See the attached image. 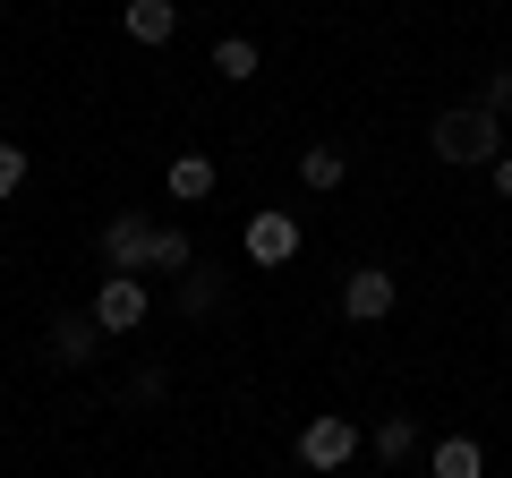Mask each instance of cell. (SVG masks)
I'll return each mask as SVG.
<instances>
[{"mask_svg": "<svg viewBox=\"0 0 512 478\" xmlns=\"http://www.w3.org/2000/svg\"><path fill=\"white\" fill-rule=\"evenodd\" d=\"M427 154H436V163H453V171L495 163V154H504V120H495L487 103H453V111H436V129H427Z\"/></svg>", "mask_w": 512, "mask_h": 478, "instance_id": "cell-1", "label": "cell"}, {"mask_svg": "<svg viewBox=\"0 0 512 478\" xmlns=\"http://www.w3.org/2000/svg\"><path fill=\"white\" fill-rule=\"evenodd\" d=\"M94 325H103V342H120V333H137L154 316V291H146V274H103V291H94Z\"/></svg>", "mask_w": 512, "mask_h": 478, "instance_id": "cell-2", "label": "cell"}, {"mask_svg": "<svg viewBox=\"0 0 512 478\" xmlns=\"http://www.w3.org/2000/svg\"><path fill=\"white\" fill-rule=\"evenodd\" d=\"M359 419H350V410H316L308 427H299V461H308V470H342L350 453H359Z\"/></svg>", "mask_w": 512, "mask_h": 478, "instance_id": "cell-3", "label": "cell"}, {"mask_svg": "<svg viewBox=\"0 0 512 478\" xmlns=\"http://www.w3.org/2000/svg\"><path fill=\"white\" fill-rule=\"evenodd\" d=\"M393 308H402V282L384 274V265H350L342 274V316L350 325H384Z\"/></svg>", "mask_w": 512, "mask_h": 478, "instance_id": "cell-4", "label": "cell"}, {"mask_svg": "<svg viewBox=\"0 0 512 478\" xmlns=\"http://www.w3.org/2000/svg\"><path fill=\"white\" fill-rule=\"evenodd\" d=\"M239 248H248V265H291V257H299V214H282V205H256L248 231H239Z\"/></svg>", "mask_w": 512, "mask_h": 478, "instance_id": "cell-5", "label": "cell"}, {"mask_svg": "<svg viewBox=\"0 0 512 478\" xmlns=\"http://www.w3.org/2000/svg\"><path fill=\"white\" fill-rule=\"evenodd\" d=\"M146 257H154V222L146 214H111L103 222V265L111 274H146Z\"/></svg>", "mask_w": 512, "mask_h": 478, "instance_id": "cell-6", "label": "cell"}, {"mask_svg": "<svg viewBox=\"0 0 512 478\" xmlns=\"http://www.w3.org/2000/svg\"><path fill=\"white\" fill-rule=\"evenodd\" d=\"M120 35L146 43V52L171 43V35H180V0H120Z\"/></svg>", "mask_w": 512, "mask_h": 478, "instance_id": "cell-7", "label": "cell"}, {"mask_svg": "<svg viewBox=\"0 0 512 478\" xmlns=\"http://www.w3.org/2000/svg\"><path fill=\"white\" fill-rule=\"evenodd\" d=\"M427 478H487V444L478 436H444L427 453Z\"/></svg>", "mask_w": 512, "mask_h": 478, "instance_id": "cell-8", "label": "cell"}, {"mask_svg": "<svg viewBox=\"0 0 512 478\" xmlns=\"http://www.w3.org/2000/svg\"><path fill=\"white\" fill-rule=\"evenodd\" d=\"M94 350H103V325H94V316H60L52 325V359L60 368H86Z\"/></svg>", "mask_w": 512, "mask_h": 478, "instance_id": "cell-9", "label": "cell"}, {"mask_svg": "<svg viewBox=\"0 0 512 478\" xmlns=\"http://www.w3.org/2000/svg\"><path fill=\"white\" fill-rule=\"evenodd\" d=\"M214 180H222V171H214V154H180V163L163 171V188H171L180 205H205V197H214Z\"/></svg>", "mask_w": 512, "mask_h": 478, "instance_id": "cell-10", "label": "cell"}, {"mask_svg": "<svg viewBox=\"0 0 512 478\" xmlns=\"http://www.w3.org/2000/svg\"><path fill=\"white\" fill-rule=\"evenodd\" d=\"M299 180H308L316 197H333V188L350 180V154L342 146H308V154H299Z\"/></svg>", "mask_w": 512, "mask_h": 478, "instance_id": "cell-11", "label": "cell"}, {"mask_svg": "<svg viewBox=\"0 0 512 478\" xmlns=\"http://www.w3.org/2000/svg\"><path fill=\"white\" fill-rule=\"evenodd\" d=\"M256 69H265V60H256V43H248V35H222V43H214V77H231V86H248Z\"/></svg>", "mask_w": 512, "mask_h": 478, "instance_id": "cell-12", "label": "cell"}, {"mask_svg": "<svg viewBox=\"0 0 512 478\" xmlns=\"http://www.w3.org/2000/svg\"><path fill=\"white\" fill-rule=\"evenodd\" d=\"M188 265H197L188 231H163V222H154V257H146V274H188Z\"/></svg>", "mask_w": 512, "mask_h": 478, "instance_id": "cell-13", "label": "cell"}, {"mask_svg": "<svg viewBox=\"0 0 512 478\" xmlns=\"http://www.w3.org/2000/svg\"><path fill=\"white\" fill-rule=\"evenodd\" d=\"M367 444H376V461H410V453H419V427L393 410V419H376V436H367Z\"/></svg>", "mask_w": 512, "mask_h": 478, "instance_id": "cell-14", "label": "cell"}, {"mask_svg": "<svg viewBox=\"0 0 512 478\" xmlns=\"http://www.w3.org/2000/svg\"><path fill=\"white\" fill-rule=\"evenodd\" d=\"M18 188H26V146L0 137V197H18Z\"/></svg>", "mask_w": 512, "mask_h": 478, "instance_id": "cell-15", "label": "cell"}, {"mask_svg": "<svg viewBox=\"0 0 512 478\" xmlns=\"http://www.w3.org/2000/svg\"><path fill=\"white\" fill-rule=\"evenodd\" d=\"M180 308H188V316L214 308V274H197V265H188V274H180Z\"/></svg>", "mask_w": 512, "mask_h": 478, "instance_id": "cell-16", "label": "cell"}, {"mask_svg": "<svg viewBox=\"0 0 512 478\" xmlns=\"http://www.w3.org/2000/svg\"><path fill=\"white\" fill-rule=\"evenodd\" d=\"M478 103H487L495 120H504V111H512V69H487V86H478Z\"/></svg>", "mask_w": 512, "mask_h": 478, "instance_id": "cell-17", "label": "cell"}, {"mask_svg": "<svg viewBox=\"0 0 512 478\" xmlns=\"http://www.w3.org/2000/svg\"><path fill=\"white\" fill-rule=\"evenodd\" d=\"M163 393H171V376H163V368H137V385H128V402H163Z\"/></svg>", "mask_w": 512, "mask_h": 478, "instance_id": "cell-18", "label": "cell"}, {"mask_svg": "<svg viewBox=\"0 0 512 478\" xmlns=\"http://www.w3.org/2000/svg\"><path fill=\"white\" fill-rule=\"evenodd\" d=\"M487 180H495V197L512 205V146H504V154H495V163H487Z\"/></svg>", "mask_w": 512, "mask_h": 478, "instance_id": "cell-19", "label": "cell"}]
</instances>
